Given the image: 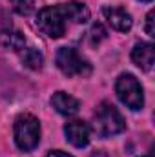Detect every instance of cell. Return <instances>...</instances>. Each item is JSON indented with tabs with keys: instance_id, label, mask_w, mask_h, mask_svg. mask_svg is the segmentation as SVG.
Segmentation results:
<instances>
[{
	"instance_id": "obj_1",
	"label": "cell",
	"mask_w": 155,
	"mask_h": 157,
	"mask_svg": "<svg viewBox=\"0 0 155 157\" xmlns=\"http://www.w3.org/2000/svg\"><path fill=\"white\" fill-rule=\"evenodd\" d=\"M91 130L97 137L106 139V137H112V135L124 132L126 130V121L122 117V113L112 102H100V106L93 113Z\"/></svg>"
},
{
	"instance_id": "obj_2",
	"label": "cell",
	"mask_w": 155,
	"mask_h": 157,
	"mask_svg": "<svg viewBox=\"0 0 155 157\" xmlns=\"http://www.w3.org/2000/svg\"><path fill=\"white\" fill-rule=\"evenodd\" d=\"M15 143L22 152H31L39 146L40 141V122L39 119L31 113L18 115L13 126Z\"/></svg>"
},
{
	"instance_id": "obj_3",
	"label": "cell",
	"mask_w": 155,
	"mask_h": 157,
	"mask_svg": "<svg viewBox=\"0 0 155 157\" xmlns=\"http://www.w3.org/2000/svg\"><path fill=\"white\" fill-rule=\"evenodd\" d=\"M115 93L119 97V101L124 106H128L130 110H133V112L142 110V106H144V91H142V86H141L139 78L135 75L122 73L115 82Z\"/></svg>"
},
{
	"instance_id": "obj_4",
	"label": "cell",
	"mask_w": 155,
	"mask_h": 157,
	"mask_svg": "<svg viewBox=\"0 0 155 157\" xmlns=\"http://www.w3.org/2000/svg\"><path fill=\"white\" fill-rule=\"evenodd\" d=\"M57 68L68 77H88L91 73V64L73 48H60L55 57Z\"/></svg>"
},
{
	"instance_id": "obj_5",
	"label": "cell",
	"mask_w": 155,
	"mask_h": 157,
	"mask_svg": "<svg viewBox=\"0 0 155 157\" xmlns=\"http://www.w3.org/2000/svg\"><path fill=\"white\" fill-rule=\"evenodd\" d=\"M66 17L60 9V4L59 6H47V7H42L37 15V26L39 29L47 35L49 39H60L64 37L66 33Z\"/></svg>"
},
{
	"instance_id": "obj_6",
	"label": "cell",
	"mask_w": 155,
	"mask_h": 157,
	"mask_svg": "<svg viewBox=\"0 0 155 157\" xmlns=\"http://www.w3.org/2000/svg\"><path fill=\"white\" fill-rule=\"evenodd\" d=\"M64 133H66V139L70 144H73L75 148H84L89 144V126L88 122L80 121V119H73L70 122H66L64 126Z\"/></svg>"
},
{
	"instance_id": "obj_7",
	"label": "cell",
	"mask_w": 155,
	"mask_h": 157,
	"mask_svg": "<svg viewBox=\"0 0 155 157\" xmlns=\"http://www.w3.org/2000/svg\"><path fill=\"white\" fill-rule=\"evenodd\" d=\"M102 15L108 20V24L120 33H126L131 29L133 26V18L131 15L124 9V7H117V6H104L102 7Z\"/></svg>"
},
{
	"instance_id": "obj_8",
	"label": "cell",
	"mask_w": 155,
	"mask_h": 157,
	"mask_svg": "<svg viewBox=\"0 0 155 157\" xmlns=\"http://www.w3.org/2000/svg\"><path fill=\"white\" fill-rule=\"evenodd\" d=\"M131 60L142 70V71H152L155 64V46L152 42H139L131 49Z\"/></svg>"
},
{
	"instance_id": "obj_9",
	"label": "cell",
	"mask_w": 155,
	"mask_h": 157,
	"mask_svg": "<svg viewBox=\"0 0 155 157\" xmlns=\"http://www.w3.org/2000/svg\"><path fill=\"white\" fill-rule=\"evenodd\" d=\"M51 106H53L60 115L71 117V115H75L78 112L80 102H78L73 95H70V93H66V91H57V93H53V97H51Z\"/></svg>"
},
{
	"instance_id": "obj_10",
	"label": "cell",
	"mask_w": 155,
	"mask_h": 157,
	"mask_svg": "<svg viewBox=\"0 0 155 157\" xmlns=\"http://www.w3.org/2000/svg\"><path fill=\"white\" fill-rule=\"evenodd\" d=\"M60 9L66 17V20L73 22V24H86L89 20V9L86 4L77 2V0H71V2H66V4H60Z\"/></svg>"
},
{
	"instance_id": "obj_11",
	"label": "cell",
	"mask_w": 155,
	"mask_h": 157,
	"mask_svg": "<svg viewBox=\"0 0 155 157\" xmlns=\"http://www.w3.org/2000/svg\"><path fill=\"white\" fill-rule=\"evenodd\" d=\"M0 46L11 51H20L26 48V37L15 29H4L0 31Z\"/></svg>"
},
{
	"instance_id": "obj_12",
	"label": "cell",
	"mask_w": 155,
	"mask_h": 157,
	"mask_svg": "<svg viewBox=\"0 0 155 157\" xmlns=\"http://www.w3.org/2000/svg\"><path fill=\"white\" fill-rule=\"evenodd\" d=\"M18 53H20V60H22V64L26 68H29V70H40L42 68L44 57H42V53L37 48H24Z\"/></svg>"
},
{
	"instance_id": "obj_13",
	"label": "cell",
	"mask_w": 155,
	"mask_h": 157,
	"mask_svg": "<svg viewBox=\"0 0 155 157\" xmlns=\"http://www.w3.org/2000/svg\"><path fill=\"white\" fill-rule=\"evenodd\" d=\"M11 7L15 13L28 17L35 11V0H11Z\"/></svg>"
},
{
	"instance_id": "obj_14",
	"label": "cell",
	"mask_w": 155,
	"mask_h": 157,
	"mask_svg": "<svg viewBox=\"0 0 155 157\" xmlns=\"http://www.w3.org/2000/svg\"><path fill=\"white\" fill-rule=\"evenodd\" d=\"M89 42L93 44V46H99L102 40L108 39V31H106V28L100 24V22H95L93 26H91V29H89Z\"/></svg>"
},
{
	"instance_id": "obj_15",
	"label": "cell",
	"mask_w": 155,
	"mask_h": 157,
	"mask_svg": "<svg viewBox=\"0 0 155 157\" xmlns=\"http://www.w3.org/2000/svg\"><path fill=\"white\" fill-rule=\"evenodd\" d=\"M153 17H155V11H148V15H146V26H144V29H146V35L148 37H155V28H153Z\"/></svg>"
},
{
	"instance_id": "obj_16",
	"label": "cell",
	"mask_w": 155,
	"mask_h": 157,
	"mask_svg": "<svg viewBox=\"0 0 155 157\" xmlns=\"http://www.w3.org/2000/svg\"><path fill=\"white\" fill-rule=\"evenodd\" d=\"M46 157H73V155H70V154H66V152H62V150H51Z\"/></svg>"
},
{
	"instance_id": "obj_17",
	"label": "cell",
	"mask_w": 155,
	"mask_h": 157,
	"mask_svg": "<svg viewBox=\"0 0 155 157\" xmlns=\"http://www.w3.org/2000/svg\"><path fill=\"white\" fill-rule=\"evenodd\" d=\"M89 157H110V155H108L106 152H100V150H99V152H93Z\"/></svg>"
},
{
	"instance_id": "obj_18",
	"label": "cell",
	"mask_w": 155,
	"mask_h": 157,
	"mask_svg": "<svg viewBox=\"0 0 155 157\" xmlns=\"http://www.w3.org/2000/svg\"><path fill=\"white\" fill-rule=\"evenodd\" d=\"M141 2H152V0H141Z\"/></svg>"
},
{
	"instance_id": "obj_19",
	"label": "cell",
	"mask_w": 155,
	"mask_h": 157,
	"mask_svg": "<svg viewBox=\"0 0 155 157\" xmlns=\"http://www.w3.org/2000/svg\"><path fill=\"white\" fill-rule=\"evenodd\" d=\"M142 157H153V155H142Z\"/></svg>"
}]
</instances>
